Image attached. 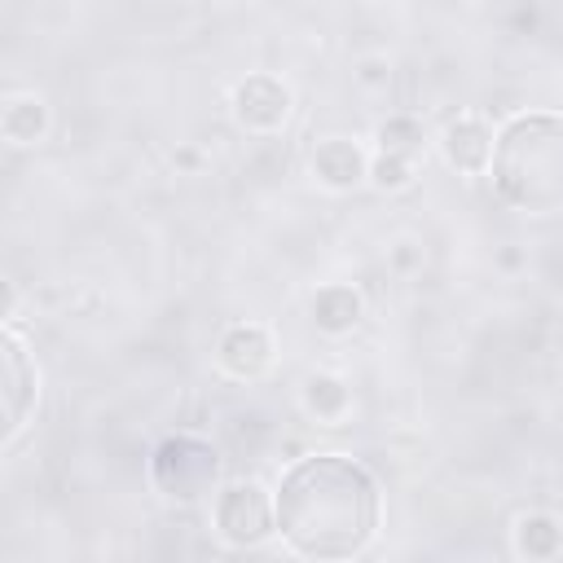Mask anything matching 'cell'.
<instances>
[{
    "mask_svg": "<svg viewBox=\"0 0 563 563\" xmlns=\"http://www.w3.org/2000/svg\"><path fill=\"white\" fill-rule=\"evenodd\" d=\"M273 506L277 532L308 559L361 554L378 532V479L347 453L299 457L282 475Z\"/></svg>",
    "mask_w": 563,
    "mask_h": 563,
    "instance_id": "1",
    "label": "cell"
},
{
    "mask_svg": "<svg viewBox=\"0 0 563 563\" xmlns=\"http://www.w3.org/2000/svg\"><path fill=\"white\" fill-rule=\"evenodd\" d=\"M493 185L528 216L563 211V114H515L493 141Z\"/></svg>",
    "mask_w": 563,
    "mask_h": 563,
    "instance_id": "2",
    "label": "cell"
},
{
    "mask_svg": "<svg viewBox=\"0 0 563 563\" xmlns=\"http://www.w3.org/2000/svg\"><path fill=\"white\" fill-rule=\"evenodd\" d=\"M150 475H154V488L167 497V501H180V506H194L202 501L207 493H216V479H220V453L198 440V435H172L154 449V462H150Z\"/></svg>",
    "mask_w": 563,
    "mask_h": 563,
    "instance_id": "3",
    "label": "cell"
},
{
    "mask_svg": "<svg viewBox=\"0 0 563 563\" xmlns=\"http://www.w3.org/2000/svg\"><path fill=\"white\" fill-rule=\"evenodd\" d=\"M216 532L229 545H238V550L260 545L264 537L277 532V506H273V497L255 479H238V484L220 488L216 493Z\"/></svg>",
    "mask_w": 563,
    "mask_h": 563,
    "instance_id": "4",
    "label": "cell"
},
{
    "mask_svg": "<svg viewBox=\"0 0 563 563\" xmlns=\"http://www.w3.org/2000/svg\"><path fill=\"white\" fill-rule=\"evenodd\" d=\"M0 356H4V444L18 440V431L26 427L31 409H35V396H40V369L26 352V343L18 339V330L9 325L4 339H0Z\"/></svg>",
    "mask_w": 563,
    "mask_h": 563,
    "instance_id": "5",
    "label": "cell"
},
{
    "mask_svg": "<svg viewBox=\"0 0 563 563\" xmlns=\"http://www.w3.org/2000/svg\"><path fill=\"white\" fill-rule=\"evenodd\" d=\"M233 119L246 132H277L290 119V88L273 75H246L233 88Z\"/></svg>",
    "mask_w": 563,
    "mask_h": 563,
    "instance_id": "6",
    "label": "cell"
},
{
    "mask_svg": "<svg viewBox=\"0 0 563 563\" xmlns=\"http://www.w3.org/2000/svg\"><path fill=\"white\" fill-rule=\"evenodd\" d=\"M216 361H220V369L233 374V378H260V374L268 369V361H273V339H268V330L255 325V321L229 325V330L220 334V343H216Z\"/></svg>",
    "mask_w": 563,
    "mask_h": 563,
    "instance_id": "7",
    "label": "cell"
},
{
    "mask_svg": "<svg viewBox=\"0 0 563 563\" xmlns=\"http://www.w3.org/2000/svg\"><path fill=\"white\" fill-rule=\"evenodd\" d=\"M312 176L325 189H356L369 176V158L361 154V145L343 141V136H325L312 150Z\"/></svg>",
    "mask_w": 563,
    "mask_h": 563,
    "instance_id": "8",
    "label": "cell"
},
{
    "mask_svg": "<svg viewBox=\"0 0 563 563\" xmlns=\"http://www.w3.org/2000/svg\"><path fill=\"white\" fill-rule=\"evenodd\" d=\"M440 150H444L449 167H457L466 176H479L493 163V132L479 119H453L440 136Z\"/></svg>",
    "mask_w": 563,
    "mask_h": 563,
    "instance_id": "9",
    "label": "cell"
},
{
    "mask_svg": "<svg viewBox=\"0 0 563 563\" xmlns=\"http://www.w3.org/2000/svg\"><path fill=\"white\" fill-rule=\"evenodd\" d=\"M361 312H365L361 295H356L352 286H343V282L321 286V290L312 295V321H317L325 334H343V330H352V325L361 321Z\"/></svg>",
    "mask_w": 563,
    "mask_h": 563,
    "instance_id": "10",
    "label": "cell"
},
{
    "mask_svg": "<svg viewBox=\"0 0 563 563\" xmlns=\"http://www.w3.org/2000/svg\"><path fill=\"white\" fill-rule=\"evenodd\" d=\"M48 128V110L40 97H9L4 101V114H0V132L9 145H31L40 141Z\"/></svg>",
    "mask_w": 563,
    "mask_h": 563,
    "instance_id": "11",
    "label": "cell"
},
{
    "mask_svg": "<svg viewBox=\"0 0 563 563\" xmlns=\"http://www.w3.org/2000/svg\"><path fill=\"white\" fill-rule=\"evenodd\" d=\"M515 550L523 559H554L563 550V528L550 515H523L515 523Z\"/></svg>",
    "mask_w": 563,
    "mask_h": 563,
    "instance_id": "12",
    "label": "cell"
},
{
    "mask_svg": "<svg viewBox=\"0 0 563 563\" xmlns=\"http://www.w3.org/2000/svg\"><path fill=\"white\" fill-rule=\"evenodd\" d=\"M378 150L413 163V154L422 150V128H418L413 119H387V123L378 128Z\"/></svg>",
    "mask_w": 563,
    "mask_h": 563,
    "instance_id": "13",
    "label": "cell"
},
{
    "mask_svg": "<svg viewBox=\"0 0 563 563\" xmlns=\"http://www.w3.org/2000/svg\"><path fill=\"white\" fill-rule=\"evenodd\" d=\"M303 400H308V409H312L317 418H334V413H343V405H347V391H343V383H339V378H325V374H317V378H308V391H303Z\"/></svg>",
    "mask_w": 563,
    "mask_h": 563,
    "instance_id": "14",
    "label": "cell"
},
{
    "mask_svg": "<svg viewBox=\"0 0 563 563\" xmlns=\"http://www.w3.org/2000/svg\"><path fill=\"white\" fill-rule=\"evenodd\" d=\"M369 176H374V185H383V189H405V185H409V176H413V163L378 150V158L369 163Z\"/></svg>",
    "mask_w": 563,
    "mask_h": 563,
    "instance_id": "15",
    "label": "cell"
}]
</instances>
